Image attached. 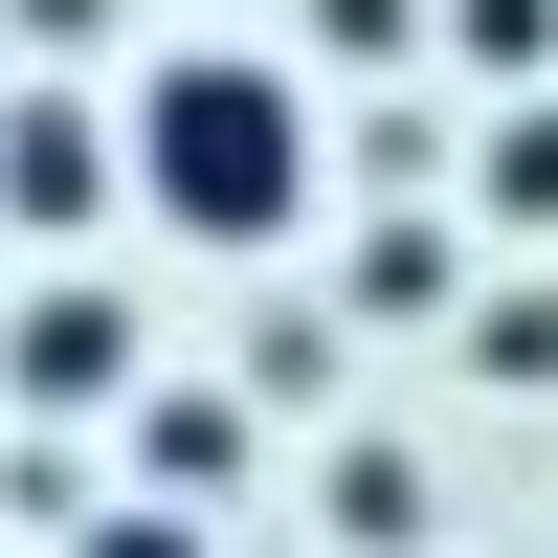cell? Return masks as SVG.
Returning a JSON list of instances; mask_svg holds the SVG:
<instances>
[{"label": "cell", "instance_id": "2", "mask_svg": "<svg viewBox=\"0 0 558 558\" xmlns=\"http://www.w3.org/2000/svg\"><path fill=\"white\" fill-rule=\"evenodd\" d=\"M0 202H45V223H68V202H89V134H68V112H23V134H0Z\"/></svg>", "mask_w": 558, "mask_h": 558}, {"label": "cell", "instance_id": "1", "mask_svg": "<svg viewBox=\"0 0 558 558\" xmlns=\"http://www.w3.org/2000/svg\"><path fill=\"white\" fill-rule=\"evenodd\" d=\"M134 179H157V223H202V246H268V223L313 202V112L268 68H157L134 89Z\"/></svg>", "mask_w": 558, "mask_h": 558}, {"label": "cell", "instance_id": "3", "mask_svg": "<svg viewBox=\"0 0 558 558\" xmlns=\"http://www.w3.org/2000/svg\"><path fill=\"white\" fill-rule=\"evenodd\" d=\"M89 558H179V536H157V514H112V536H89Z\"/></svg>", "mask_w": 558, "mask_h": 558}]
</instances>
